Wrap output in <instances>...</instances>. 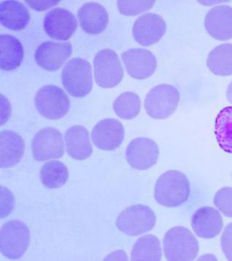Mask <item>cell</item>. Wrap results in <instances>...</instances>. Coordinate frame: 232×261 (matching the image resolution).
I'll use <instances>...</instances> for the list:
<instances>
[{"label": "cell", "instance_id": "1", "mask_svg": "<svg viewBox=\"0 0 232 261\" xmlns=\"http://www.w3.org/2000/svg\"><path fill=\"white\" fill-rule=\"evenodd\" d=\"M190 183L184 173L171 170L161 175L155 185L154 198L167 208L181 206L189 198Z\"/></svg>", "mask_w": 232, "mask_h": 261}, {"label": "cell", "instance_id": "2", "mask_svg": "<svg viewBox=\"0 0 232 261\" xmlns=\"http://www.w3.org/2000/svg\"><path fill=\"white\" fill-rule=\"evenodd\" d=\"M163 248L166 260L169 261L195 260L199 251L197 239L189 229L182 226L174 227L166 232Z\"/></svg>", "mask_w": 232, "mask_h": 261}, {"label": "cell", "instance_id": "3", "mask_svg": "<svg viewBox=\"0 0 232 261\" xmlns=\"http://www.w3.org/2000/svg\"><path fill=\"white\" fill-rule=\"evenodd\" d=\"M62 81L69 95L77 98L85 97L93 87L91 64L83 59H72L62 70Z\"/></svg>", "mask_w": 232, "mask_h": 261}, {"label": "cell", "instance_id": "4", "mask_svg": "<svg viewBox=\"0 0 232 261\" xmlns=\"http://www.w3.org/2000/svg\"><path fill=\"white\" fill-rule=\"evenodd\" d=\"M180 101V92L177 88L163 84L150 90L144 106L148 115L155 119H165L177 110Z\"/></svg>", "mask_w": 232, "mask_h": 261}, {"label": "cell", "instance_id": "5", "mask_svg": "<svg viewBox=\"0 0 232 261\" xmlns=\"http://www.w3.org/2000/svg\"><path fill=\"white\" fill-rule=\"evenodd\" d=\"M30 231L27 225L20 220L4 224L0 233V249L3 256L11 260L21 258L28 249Z\"/></svg>", "mask_w": 232, "mask_h": 261}, {"label": "cell", "instance_id": "6", "mask_svg": "<svg viewBox=\"0 0 232 261\" xmlns=\"http://www.w3.org/2000/svg\"><path fill=\"white\" fill-rule=\"evenodd\" d=\"M156 217L150 207L142 204L128 207L116 219L115 226L121 232L137 237L154 228Z\"/></svg>", "mask_w": 232, "mask_h": 261}, {"label": "cell", "instance_id": "7", "mask_svg": "<svg viewBox=\"0 0 232 261\" xmlns=\"http://www.w3.org/2000/svg\"><path fill=\"white\" fill-rule=\"evenodd\" d=\"M35 104L39 114L45 119L58 120L70 109V100L65 91L55 85L42 87L35 96Z\"/></svg>", "mask_w": 232, "mask_h": 261}, {"label": "cell", "instance_id": "8", "mask_svg": "<svg viewBox=\"0 0 232 261\" xmlns=\"http://www.w3.org/2000/svg\"><path fill=\"white\" fill-rule=\"evenodd\" d=\"M94 67L96 82L102 88H113L124 79V69L113 50H100L94 57Z\"/></svg>", "mask_w": 232, "mask_h": 261}, {"label": "cell", "instance_id": "9", "mask_svg": "<svg viewBox=\"0 0 232 261\" xmlns=\"http://www.w3.org/2000/svg\"><path fill=\"white\" fill-rule=\"evenodd\" d=\"M34 159L43 162L60 159L65 154L62 135L53 127H45L35 135L32 143Z\"/></svg>", "mask_w": 232, "mask_h": 261}, {"label": "cell", "instance_id": "10", "mask_svg": "<svg viewBox=\"0 0 232 261\" xmlns=\"http://www.w3.org/2000/svg\"><path fill=\"white\" fill-rule=\"evenodd\" d=\"M159 156V146L154 140L149 138L132 140L126 150V158L129 166L139 171H144L154 166Z\"/></svg>", "mask_w": 232, "mask_h": 261}, {"label": "cell", "instance_id": "11", "mask_svg": "<svg viewBox=\"0 0 232 261\" xmlns=\"http://www.w3.org/2000/svg\"><path fill=\"white\" fill-rule=\"evenodd\" d=\"M166 31L164 18L156 13H146L139 16L133 26L134 40L142 46H150L160 41Z\"/></svg>", "mask_w": 232, "mask_h": 261}, {"label": "cell", "instance_id": "12", "mask_svg": "<svg viewBox=\"0 0 232 261\" xmlns=\"http://www.w3.org/2000/svg\"><path fill=\"white\" fill-rule=\"evenodd\" d=\"M43 28L50 38L57 40H67L76 31L77 22L72 12L65 8H57L45 15Z\"/></svg>", "mask_w": 232, "mask_h": 261}, {"label": "cell", "instance_id": "13", "mask_svg": "<svg viewBox=\"0 0 232 261\" xmlns=\"http://www.w3.org/2000/svg\"><path fill=\"white\" fill-rule=\"evenodd\" d=\"M124 137V126L115 119H103L92 129V142L101 150H115L122 145Z\"/></svg>", "mask_w": 232, "mask_h": 261}, {"label": "cell", "instance_id": "14", "mask_svg": "<svg viewBox=\"0 0 232 261\" xmlns=\"http://www.w3.org/2000/svg\"><path fill=\"white\" fill-rule=\"evenodd\" d=\"M72 46L70 43L46 41L39 45L35 51L37 63L41 68L50 72L58 70L71 57Z\"/></svg>", "mask_w": 232, "mask_h": 261}, {"label": "cell", "instance_id": "15", "mask_svg": "<svg viewBox=\"0 0 232 261\" xmlns=\"http://www.w3.org/2000/svg\"><path fill=\"white\" fill-rule=\"evenodd\" d=\"M122 59L129 75L138 80L149 79L157 67L154 54L147 49L132 48L124 52Z\"/></svg>", "mask_w": 232, "mask_h": 261}, {"label": "cell", "instance_id": "16", "mask_svg": "<svg viewBox=\"0 0 232 261\" xmlns=\"http://www.w3.org/2000/svg\"><path fill=\"white\" fill-rule=\"evenodd\" d=\"M205 30L218 40L232 39V8L223 5L212 8L205 19Z\"/></svg>", "mask_w": 232, "mask_h": 261}, {"label": "cell", "instance_id": "17", "mask_svg": "<svg viewBox=\"0 0 232 261\" xmlns=\"http://www.w3.org/2000/svg\"><path fill=\"white\" fill-rule=\"evenodd\" d=\"M191 227L200 238L213 239L221 233L223 220L221 214L216 208L210 206L201 207L193 213Z\"/></svg>", "mask_w": 232, "mask_h": 261}, {"label": "cell", "instance_id": "18", "mask_svg": "<svg viewBox=\"0 0 232 261\" xmlns=\"http://www.w3.org/2000/svg\"><path fill=\"white\" fill-rule=\"evenodd\" d=\"M77 16L82 29L85 33L92 35L102 33L108 25V13L99 3L84 4L77 11Z\"/></svg>", "mask_w": 232, "mask_h": 261}, {"label": "cell", "instance_id": "19", "mask_svg": "<svg viewBox=\"0 0 232 261\" xmlns=\"http://www.w3.org/2000/svg\"><path fill=\"white\" fill-rule=\"evenodd\" d=\"M0 166L2 168L16 166L24 154V141L21 136L13 131H2L0 134Z\"/></svg>", "mask_w": 232, "mask_h": 261}, {"label": "cell", "instance_id": "20", "mask_svg": "<svg viewBox=\"0 0 232 261\" xmlns=\"http://www.w3.org/2000/svg\"><path fill=\"white\" fill-rule=\"evenodd\" d=\"M67 151L72 159L84 161L92 154V146L86 128L75 125L69 128L65 135Z\"/></svg>", "mask_w": 232, "mask_h": 261}, {"label": "cell", "instance_id": "21", "mask_svg": "<svg viewBox=\"0 0 232 261\" xmlns=\"http://www.w3.org/2000/svg\"><path fill=\"white\" fill-rule=\"evenodd\" d=\"M2 24L13 31L26 28L30 21V13L22 3L18 1H4L0 4Z\"/></svg>", "mask_w": 232, "mask_h": 261}, {"label": "cell", "instance_id": "22", "mask_svg": "<svg viewBox=\"0 0 232 261\" xmlns=\"http://www.w3.org/2000/svg\"><path fill=\"white\" fill-rule=\"evenodd\" d=\"M0 66L5 71L16 70L21 65L24 50L19 40L8 34L0 35Z\"/></svg>", "mask_w": 232, "mask_h": 261}, {"label": "cell", "instance_id": "23", "mask_svg": "<svg viewBox=\"0 0 232 261\" xmlns=\"http://www.w3.org/2000/svg\"><path fill=\"white\" fill-rule=\"evenodd\" d=\"M210 71L220 76L232 75V44L218 45L210 52L207 60Z\"/></svg>", "mask_w": 232, "mask_h": 261}, {"label": "cell", "instance_id": "24", "mask_svg": "<svg viewBox=\"0 0 232 261\" xmlns=\"http://www.w3.org/2000/svg\"><path fill=\"white\" fill-rule=\"evenodd\" d=\"M161 243L152 234L143 236L137 239L131 252L132 261H159L161 259Z\"/></svg>", "mask_w": 232, "mask_h": 261}, {"label": "cell", "instance_id": "25", "mask_svg": "<svg viewBox=\"0 0 232 261\" xmlns=\"http://www.w3.org/2000/svg\"><path fill=\"white\" fill-rule=\"evenodd\" d=\"M215 135L222 150L232 154V106L222 109L217 116Z\"/></svg>", "mask_w": 232, "mask_h": 261}, {"label": "cell", "instance_id": "26", "mask_svg": "<svg viewBox=\"0 0 232 261\" xmlns=\"http://www.w3.org/2000/svg\"><path fill=\"white\" fill-rule=\"evenodd\" d=\"M42 184L48 189H59L67 183L69 171L67 166L62 162H48L42 167L40 171Z\"/></svg>", "mask_w": 232, "mask_h": 261}, {"label": "cell", "instance_id": "27", "mask_svg": "<svg viewBox=\"0 0 232 261\" xmlns=\"http://www.w3.org/2000/svg\"><path fill=\"white\" fill-rule=\"evenodd\" d=\"M112 108L118 117L129 120L138 116L141 110V100L134 92H124L115 99Z\"/></svg>", "mask_w": 232, "mask_h": 261}, {"label": "cell", "instance_id": "28", "mask_svg": "<svg viewBox=\"0 0 232 261\" xmlns=\"http://www.w3.org/2000/svg\"><path fill=\"white\" fill-rule=\"evenodd\" d=\"M156 1H129L119 0L117 2L119 11L124 16H133L149 11L154 6Z\"/></svg>", "mask_w": 232, "mask_h": 261}, {"label": "cell", "instance_id": "29", "mask_svg": "<svg viewBox=\"0 0 232 261\" xmlns=\"http://www.w3.org/2000/svg\"><path fill=\"white\" fill-rule=\"evenodd\" d=\"M215 206L227 217L232 218V188L224 187L215 195Z\"/></svg>", "mask_w": 232, "mask_h": 261}, {"label": "cell", "instance_id": "30", "mask_svg": "<svg viewBox=\"0 0 232 261\" xmlns=\"http://www.w3.org/2000/svg\"><path fill=\"white\" fill-rule=\"evenodd\" d=\"M15 206L13 193L8 188L1 187V219L11 214Z\"/></svg>", "mask_w": 232, "mask_h": 261}, {"label": "cell", "instance_id": "31", "mask_svg": "<svg viewBox=\"0 0 232 261\" xmlns=\"http://www.w3.org/2000/svg\"><path fill=\"white\" fill-rule=\"evenodd\" d=\"M221 245L227 260L232 261V222L227 225L222 234Z\"/></svg>", "mask_w": 232, "mask_h": 261}, {"label": "cell", "instance_id": "32", "mask_svg": "<svg viewBox=\"0 0 232 261\" xmlns=\"http://www.w3.org/2000/svg\"><path fill=\"white\" fill-rule=\"evenodd\" d=\"M26 3L28 6L31 7L34 10L38 11H43L48 10L50 7L56 6L60 1H52V0H48V1H36V0H26Z\"/></svg>", "mask_w": 232, "mask_h": 261}, {"label": "cell", "instance_id": "33", "mask_svg": "<svg viewBox=\"0 0 232 261\" xmlns=\"http://www.w3.org/2000/svg\"><path fill=\"white\" fill-rule=\"evenodd\" d=\"M105 260H128V257L124 251L118 250L107 256Z\"/></svg>", "mask_w": 232, "mask_h": 261}, {"label": "cell", "instance_id": "34", "mask_svg": "<svg viewBox=\"0 0 232 261\" xmlns=\"http://www.w3.org/2000/svg\"><path fill=\"white\" fill-rule=\"evenodd\" d=\"M226 97L228 102L232 104V82L228 85V88H227Z\"/></svg>", "mask_w": 232, "mask_h": 261}]
</instances>
